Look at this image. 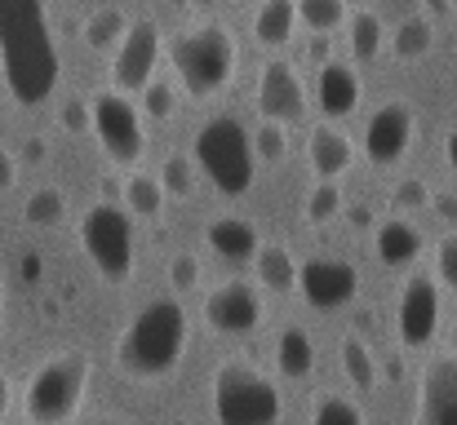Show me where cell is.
I'll use <instances>...</instances> for the list:
<instances>
[{
    "label": "cell",
    "mask_w": 457,
    "mask_h": 425,
    "mask_svg": "<svg viewBox=\"0 0 457 425\" xmlns=\"http://www.w3.org/2000/svg\"><path fill=\"white\" fill-rule=\"evenodd\" d=\"M276 364H280V372H285L289 381L311 377V368H315V346H311V337H306L303 328H285V332H280V341H276Z\"/></svg>",
    "instance_id": "22"
},
{
    "label": "cell",
    "mask_w": 457,
    "mask_h": 425,
    "mask_svg": "<svg viewBox=\"0 0 457 425\" xmlns=\"http://www.w3.org/2000/svg\"><path fill=\"white\" fill-rule=\"evenodd\" d=\"M253 155H262V159H271V164H280L285 155H289V138H285V125H262L258 134H253Z\"/></svg>",
    "instance_id": "35"
},
{
    "label": "cell",
    "mask_w": 457,
    "mask_h": 425,
    "mask_svg": "<svg viewBox=\"0 0 457 425\" xmlns=\"http://www.w3.org/2000/svg\"><path fill=\"white\" fill-rule=\"evenodd\" d=\"M449 4H453V0H427V9H431V13H449Z\"/></svg>",
    "instance_id": "42"
},
{
    "label": "cell",
    "mask_w": 457,
    "mask_h": 425,
    "mask_svg": "<svg viewBox=\"0 0 457 425\" xmlns=\"http://www.w3.org/2000/svg\"><path fill=\"white\" fill-rule=\"evenodd\" d=\"M294 27H298V4L294 0H262V9L253 13V36L267 49L289 45L294 40Z\"/></svg>",
    "instance_id": "21"
},
{
    "label": "cell",
    "mask_w": 457,
    "mask_h": 425,
    "mask_svg": "<svg viewBox=\"0 0 457 425\" xmlns=\"http://www.w3.org/2000/svg\"><path fill=\"white\" fill-rule=\"evenodd\" d=\"M418 253H422V231L409 222V217H386L382 226H378V257L386 262V266H413L418 262Z\"/></svg>",
    "instance_id": "19"
},
{
    "label": "cell",
    "mask_w": 457,
    "mask_h": 425,
    "mask_svg": "<svg viewBox=\"0 0 457 425\" xmlns=\"http://www.w3.org/2000/svg\"><path fill=\"white\" fill-rule=\"evenodd\" d=\"M98 425H116V421H98Z\"/></svg>",
    "instance_id": "45"
},
{
    "label": "cell",
    "mask_w": 457,
    "mask_h": 425,
    "mask_svg": "<svg viewBox=\"0 0 457 425\" xmlns=\"http://www.w3.org/2000/svg\"><path fill=\"white\" fill-rule=\"evenodd\" d=\"M125 213H138V217H160L164 213V186L152 173H129L125 177Z\"/></svg>",
    "instance_id": "23"
},
{
    "label": "cell",
    "mask_w": 457,
    "mask_h": 425,
    "mask_svg": "<svg viewBox=\"0 0 457 425\" xmlns=\"http://www.w3.org/2000/svg\"><path fill=\"white\" fill-rule=\"evenodd\" d=\"M395 328H400V341L409 350H422L436 337V328H440V288H436V280L413 275V280L400 288Z\"/></svg>",
    "instance_id": "11"
},
{
    "label": "cell",
    "mask_w": 457,
    "mask_h": 425,
    "mask_svg": "<svg viewBox=\"0 0 457 425\" xmlns=\"http://www.w3.org/2000/svg\"><path fill=\"white\" fill-rule=\"evenodd\" d=\"M187 355V310L173 297L147 301L129 328L116 337V364L134 381H160L169 377Z\"/></svg>",
    "instance_id": "2"
},
{
    "label": "cell",
    "mask_w": 457,
    "mask_h": 425,
    "mask_svg": "<svg viewBox=\"0 0 457 425\" xmlns=\"http://www.w3.org/2000/svg\"><path fill=\"white\" fill-rule=\"evenodd\" d=\"M89 355L85 350H58L49 355L31 377H27V390H22V413L31 425H67L80 404H85V390H89Z\"/></svg>",
    "instance_id": "3"
},
{
    "label": "cell",
    "mask_w": 457,
    "mask_h": 425,
    "mask_svg": "<svg viewBox=\"0 0 457 425\" xmlns=\"http://www.w3.org/2000/svg\"><path fill=\"white\" fill-rule=\"evenodd\" d=\"M311 425H364V413L346 395H320L315 413H311Z\"/></svg>",
    "instance_id": "30"
},
{
    "label": "cell",
    "mask_w": 457,
    "mask_h": 425,
    "mask_svg": "<svg viewBox=\"0 0 457 425\" xmlns=\"http://www.w3.org/2000/svg\"><path fill=\"white\" fill-rule=\"evenodd\" d=\"M4 413H9V377L0 372V421H4Z\"/></svg>",
    "instance_id": "41"
},
{
    "label": "cell",
    "mask_w": 457,
    "mask_h": 425,
    "mask_svg": "<svg viewBox=\"0 0 457 425\" xmlns=\"http://www.w3.org/2000/svg\"><path fill=\"white\" fill-rule=\"evenodd\" d=\"M298 288L315 310H342L360 292V271L337 257H315V262L298 266Z\"/></svg>",
    "instance_id": "12"
},
{
    "label": "cell",
    "mask_w": 457,
    "mask_h": 425,
    "mask_svg": "<svg viewBox=\"0 0 457 425\" xmlns=\"http://www.w3.org/2000/svg\"><path fill=\"white\" fill-rule=\"evenodd\" d=\"M413 138H418V116H413V107L400 102V98H391V102H382V107L369 116V125H364V155H369L373 164H395V159H404V151L413 146Z\"/></svg>",
    "instance_id": "10"
},
{
    "label": "cell",
    "mask_w": 457,
    "mask_h": 425,
    "mask_svg": "<svg viewBox=\"0 0 457 425\" xmlns=\"http://www.w3.org/2000/svg\"><path fill=\"white\" fill-rule=\"evenodd\" d=\"M449 164L457 168V125H453V134H449Z\"/></svg>",
    "instance_id": "43"
},
{
    "label": "cell",
    "mask_w": 457,
    "mask_h": 425,
    "mask_svg": "<svg viewBox=\"0 0 457 425\" xmlns=\"http://www.w3.org/2000/svg\"><path fill=\"white\" fill-rule=\"evenodd\" d=\"M253 266H258V283H262L267 292H276V297H285V292L298 288V262L289 257L285 244H258Z\"/></svg>",
    "instance_id": "20"
},
{
    "label": "cell",
    "mask_w": 457,
    "mask_h": 425,
    "mask_svg": "<svg viewBox=\"0 0 457 425\" xmlns=\"http://www.w3.org/2000/svg\"><path fill=\"white\" fill-rule=\"evenodd\" d=\"M0 323H4V275H0Z\"/></svg>",
    "instance_id": "44"
},
{
    "label": "cell",
    "mask_w": 457,
    "mask_h": 425,
    "mask_svg": "<svg viewBox=\"0 0 457 425\" xmlns=\"http://www.w3.org/2000/svg\"><path fill=\"white\" fill-rule=\"evenodd\" d=\"M125 13L120 9H94L89 18H85V45L89 49H112V45H120V36H125Z\"/></svg>",
    "instance_id": "25"
},
{
    "label": "cell",
    "mask_w": 457,
    "mask_h": 425,
    "mask_svg": "<svg viewBox=\"0 0 457 425\" xmlns=\"http://www.w3.org/2000/svg\"><path fill=\"white\" fill-rule=\"evenodd\" d=\"M160 186H164V195H191V186H195L191 159L187 155H169L164 168H160Z\"/></svg>",
    "instance_id": "32"
},
{
    "label": "cell",
    "mask_w": 457,
    "mask_h": 425,
    "mask_svg": "<svg viewBox=\"0 0 457 425\" xmlns=\"http://www.w3.org/2000/svg\"><path fill=\"white\" fill-rule=\"evenodd\" d=\"M155 62H160V27L152 18L125 27V36L116 45V58H112L116 94H143L147 80H155Z\"/></svg>",
    "instance_id": "9"
},
{
    "label": "cell",
    "mask_w": 457,
    "mask_h": 425,
    "mask_svg": "<svg viewBox=\"0 0 457 425\" xmlns=\"http://www.w3.org/2000/svg\"><path fill=\"white\" fill-rule=\"evenodd\" d=\"M62 125H67L71 134H85V129H89V102H67V107H62Z\"/></svg>",
    "instance_id": "38"
},
{
    "label": "cell",
    "mask_w": 457,
    "mask_h": 425,
    "mask_svg": "<svg viewBox=\"0 0 457 425\" xmlns=\"http://www.w3.org/2000/svg\"><path fill=\"white\" fill-rule=\"evenodd\" d=\"M360 76L351 62H320V76H315V102L328 120H346L355 107H360Z\"/></svg>",
    "instance_id": "16"
},
{
    "label": "cell",
    "mask_w": 457,
    "mask_h": 425,
    "mask_svg": "<svg viewBox=\"0 0 457 425\" xmlns=\"http://www.w3.org/2000/svg\"><path fill=\"white\" fill-rule=\"evenodd\" d=\"M204 319H209V328L222 332V337H249V332L262 323V297H258L253 283H240V280L222 283V288L209 292Z\"/></svg>",
    "instance_id": "14"
},
{
    "label": "cell",
    "mask_w": 457,
    "mask_h": 425,
    "mask_svg": "<svg viewBox=\"0 0 457 425\" xmlns=\"http://www.w3.org/2000/svg\"><path fill=\"white\" fill-rule=\"evenodd\" d=\"M0 71L18 107H40L58 89V45L45 0H0Z\"/></svg>",
    "instance_id": "1"
},
{
    "label": "cell",
    "mask_w": 457,
    "mask_h": 425,
    "mask_svg": "<svg viewBox=\"0 0 457 425\" xmlns=\"http://www.w3.org/2000/svg\"><path fill=\"white\" fill-rule=\"evenodd\" d=\"M204 240H209V249L218 253V257H227V262H253V253H258V226L253 222H245V217H218V222H209V231H204Z\"/></svg>",
    "instance_id": "18"
},
{
    "label": "cell",
    "mask_w": 457,
    "mask_h": 425,
    "mask_svg": "<svg viewBox=\"0 0 457 425\" xmlns=\"http://www.w3.org/2000/svg\"><path fill=\"white\" fill-rule=\"evenodd\" d=\"M195 164L222 195H249L253 186V142L236 116H218L195 134Z\"/></svg>",
    "instance_id": "6"
},
{
    "label": "cell",
    "mask_w": 457,
    "mask_h": 425,
    "mask_svg": "<svg viewBox=\"0 0 457 425\" xmlns=\"http://www.w3.org/2000/svg\"><path fill=\"white\" fill-rule=\"evenodd\" d=\"M427 204H431V191H427L422 177H404V182L391 191V208H395V213H422Z\"/></svg>",
    "instance_id": "33"
},
{
    "label": "cell",
    "mask_w": 457,
    "mask_h": 425,
    "mask_svg": "<svg viewBox=\"0 0 457 425\" xmlns=\"http://www.w3.org/2000/svg\"><path fill=\"white\" fill-rule=\"evenodd\" d=\"M62 213H67V195H62L58 186H40V191H31L27 204H22V217H27L31 226H58Z\"/></svg>",
    "instance_id": "27"
},
{
    "label": "cell",
    "mask_w": 457,
    "mask_h": 425,
    "mask_svg": "<svg viewBox=\"0 0 457 425\" xmlns=\"http://www.w3.org/2000/svg\"><path fill=\"white\" fill-rule=\"evenodd\" d=\"M80 249L103 280L120 283L134 275V222L120 204H94L80 217Z\"/></svg>",
    "instance_id": "7"
},
{
    "label": "cell",
    "mask_w": 457,
    "mask_h": 425,
    "mask_svg": "<svg viewBox=\"0 0 457 425\" xmlns=\"http://www.w3.org/2000/svg\"><path fill=\"white\" fill-rule=\"evenodd\" d=\"M209 390H213L218 425H280V413H285L280 386L240 359L218 364Z\"/></svg>",
    "instance_id": "5"
},
{
    "label": "cell",
    "mask_w": 457,
    "mask_h": 425,
    "mask_svg": "<svg viewBox=\"0 0 457 425\" xmlns=\"http://www.w3.org/2000/svg\"><path fill=\"white\" fill-rule=\"evenodd\" d=\"M258 111L271 120V125H294L306 116V94L303 80L289 62H267L262 76H258Z\"/></svg>",
    "instance_id": "15"
},
{
    "label": "cell",
    "mask_w": 457,
    "mask_h": 425,
    "mask_svg": "<svg viewBox=\"0 0 457 425\" xmlns=\"http://www.w3.org/2000/svg\"><path fill=\"white\" fill-rule=\"evenodd\" d=\"M169 280H173L178 292L200 288V257H195V253H178V257H173V266H169Z\"/></svg>",
    "instance_id": "36"
},
{
    "label": "cell",
    "mask_w": 457,
    "mask_h": 425,
    "mask_svg": "<svg viewBox=\"0 0 457 425\" xmlns=\"http://www.w3.org/2000/svg\"><path fill=\"white\" fill-rule=\"evenodd\" d=\"M298 4V22H306L311 31H337L346 18V0H294Z\"/></svg>",
    "instance_id": "29"
},
{
    "label": "cell",
    "mask_w": 457,
    "mask_h": 425,
    "mask_svg": "<svg viewBox=\"0 0 457 425\" xmlns=\"http://www.w3.org/2000/svg\"><path fill=\"white\" fill-rule=\"evenodd\" d=\"M143 111H147L152 120H169V116L178 111V94H173V85L147 80V89H143Z\"/></svg>",
    "instance_id": "34"
},
{
    "label": "cell",
    "mask_w": 457,
    "mask_h": 425,
    "mask_svg": "<svg viewBox=\"0 0 457 425\" xmlns=\"http://www.w3.org/2000/svg\"><path fill=\"white\" fill-rule=\"evenodd\" d=\"M413 425H457V355H436L422 368Z\"/></svg>",
    "instance_id": "13"
},
{
    "label": "cell",
    "mask_w": 457,
    "mask_h": 425,
    "mask_svg": "<svg viewBox=\"0 0 457 425\" xmlns=\"http://www.w3.org/2000/svg\"><path fill=\"white\" fill-rule=\"evenodd\" d=\"M436 275H440V283H449L457 292V235L440 240V249H436Z\"/></svg>",
    "instance_id": "37"
},
{
    "label": "cell",
    "mask_w": 457,
    "mask_h": 425,
    "mask_svg": "<svg viewBox=\"0 0 457 425\" xmlns=\"http://www.w3.org/2000/svg\"><path fill=\"white\" fill-rule=\"evenodd\" d=\"M236 40L227 27L218 22H204V27H187L169 40V62L178 71V80L187 85L191 98H213L231 71H236Z\"/></svg>",
    "instance_id": "4"
},
{
    "label": "cell",
    "mask_w": 457,
    "mask_h": 425,
    "mask_svg": "<svg viewBox=\"0 0 457 425\" xmlns=\"http://www.w3.org/2000/svg\"><path fill=\"white\" fill-rule=\"evenodd\" d=\"M13 177H18V159H13L9 151H0V191H9Z\"/></svg>",
    "instance_id": "40"
},
{
    "label": "cell",
    "mask_w": 457,
    "mask_h": 425,
    "mask_svg": "<svg viewBox=\"0 0 457 425\" xmlns=\"http://www.w3.org/2000/svg\"><path fill=\"white\" fill-rule=\"evenodd\" d=\"M337 213H342V191H337L333 182H320V186L306 195V222L324 226V222H333Z\"/></svg>",
    "instance_id": "31"
},
{
    "label": "cell",
    "mask_w": 457,
    "mask_h": 425,
    "mask_svg": "<svg viewBox=\"0 0 457 425\" xmlns=\"http://www.w3.org/2000/svg\"><path fill=\"white\" fill-rule=\"evenodd\" d=\"M89 129L98 134L107 159H116V164H125V168L138 164L143 151H147L143 116H138V107L129 102V94H116V89L94 94V102H89Z\"/></svg>",
    "instance_id": "8"
},
{
    "label": "cell",
    "mask_w": 457,
    "mask_h": 425,
    "mask_svg": "<svg viewBox=\"0 0 457 425\" xmlns=\"http://www.w3.org/2000/svg\"><path fill=\"white\" fill-rule=\"evenodd\" d=\"M427 208H436V217H445V222H457V195H431Z\"/></svg>",
    "instance_id": "39"
},
{
    "label": "cell",
    "mask_w": 457,
    "mask_h": 425,
    "mask_svg": "<svg viewBox=\"0 0 457 425\" xmlns=\"http://www.w3.org/2000/svg\"><path fill=\"white\" fill-rule=\"evenodd\" d=\"M342 372L351 377L355 390H373L378 386V359L360 337H342Z\"/></svg>",
    "instance_id": "24"
},
{
    "label": "cell",
    "mask_w": 457,
    "mask_h": 425,
    "mask_svg": "<svg viewBox=\"0 0 457 425\" xmlns=\"http://www.w3.org/2000/svg\"><path fill=\"white\" fill-rule=\"evenodd\" d=\"M382 40H386V31H382V18L378 13H355L351 18V53L360 62H373L378 49H382Z\"/></svg>",
    "instance_id": "28"
},
{
    "label": "cell",
    "mask_w": 457,
    "mask_h": 425,
    "mask_svg": "<svg viewBox=\"0 0 457 425\" xmlns=\"http://www.w3.org/2000/svg\"><path fill=\"white\" fill-rule=\"evenodd\" d=\"M431 40H436V31H431L427 18H404L395 27V36H391V49H395L400 62H413V58H422L431 49Z\"/></svg>",
    "instance_id": "26"
},
{
    "label": "cell",
    "mask_w": 457,
    "mask_h": 425,
    "mask_svg": "<svg viewBox=\"0 0 457 425\" xmlns=\"http://www.w3.org/2000/svg\"><path fill=\"white\" fill-rule=\"evenodd\" d=\"M306 155H311V173H315L320 182H333V177H342V173L351 168L355 146H351V138H346L342 129L315 125V129H311V142H306Z\"/></svg>",
    "instance_id": "17"
}]
</instances>
